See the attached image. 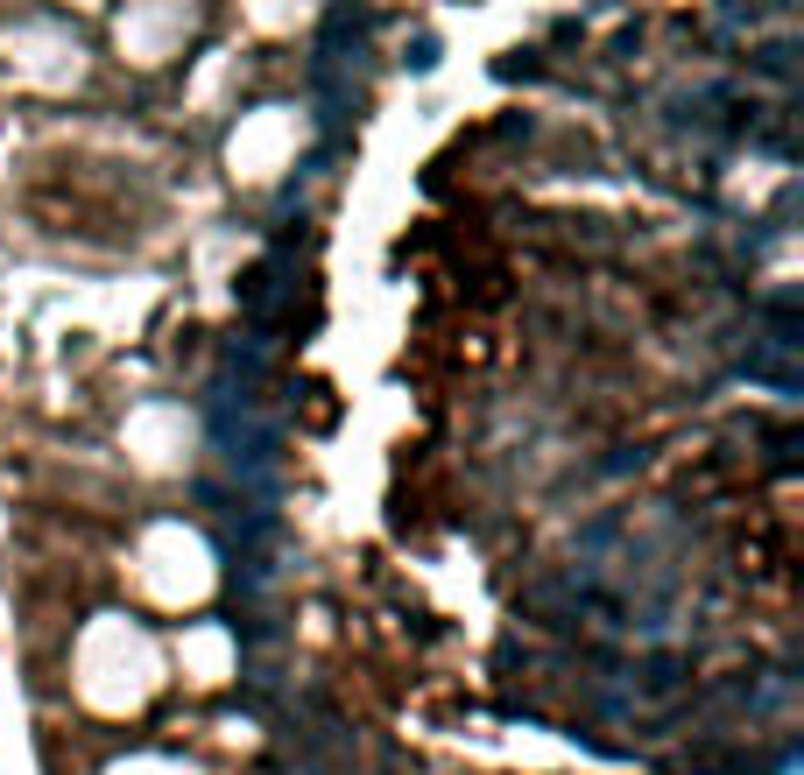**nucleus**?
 Masks as SVG:
<instances>
[]
</instances>
